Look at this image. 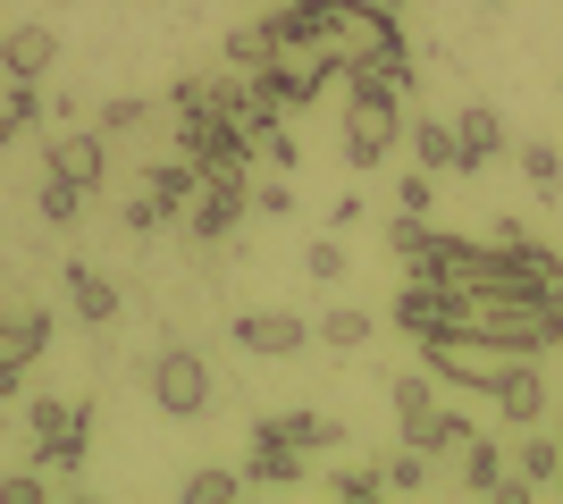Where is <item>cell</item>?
I'll list each match as a JSON object with an SVG mask.
<instances>
[{
  "label": "cell",
  "instance_id": "cell-24",
  "mask_svg": "<svg viewBox=\"0 0 563 504\" xmlns=\"http://www.w3.org/2000/svg\"><path fill=\"white\" fill-rule=\"evenodd\" d=\"M514 160H521V177L539 186V202H555V193H563V152L555 144H521Z\"/></svg>",
  "mask_w": 563,
  "mask_h": 504
},
{
  "label": "cell",
  "instance_id": "cell-27",
  "mask_svg": "<svg viewBox=\"0 0 563 504\" xmlns=\"http://www.w3.org/2000/svg\"><path fill=\"white\" fill-rule=\"evenodd\" d=\"M421 480H429V455H421V446H404V455L387 462V496H412Z\"/></svg>",
  "mask_w": 563,
  "mask_h": 504
},
{
  "label": "cell",
  "instance_id": "cell-12",
  "mask_svg": "<svg viewBox=\"0 0 563 504\" xmlns=\"http://www.w3.org/2000/svg\"><path fill=\"white\" fill-rule=\"evenodd\" d=\"M396 328L412 336V345L438 336V328H446V287H438V278H404V287H396Z\"/></svg>",
  "mask_w": 563,
  "mask_h": 504
},
{
  "label": "cell",
  "instance_id": "cell-19",
  "mask_svg": "<svg viewBox=\"0 0 563 504\" xmlns=\"http://www.w3.org/2000/svg\"><path fill=\"white\" fill-rule=\"evenodd\" d=\"M311 336H320V345H336V354H362V345L378 336V320H371V312H353V303H336V312L311 320Z\"/></svg>",
  "mask_w": 563,
  "mask_h": 504
},
{
  "label": "cell",
  "instance_id": "cell-37",
  "mask_svg": "<svg viewBox=\"0 0 563 504\" xmlns=\"http://www.w3.org/2000/svg\"><path fill=\"white\" fill-rule=\"evenodd\" d=\"M555 496H563V471H555Z\"/></svg>",
  "mask_w": 563,
  "mask_h": 504
},
{
  "label": "cell",
  "instance_id": "cell-18",
  "mask_svg": "<svg viewBox=\"0 0 563 504\" xmlns=\"http://www.w3.org/2000/svg\"><path fill=\"white\" fill-rule=\"evenodd\" d=\"M43 354H51V312H9L0 320V361H25V370H34Z\"/></svg>",
  "mask_w": 563,
  "mask_h": 504
},
{
  "label": "cell",
  "instance_id": "cell-36",
  "mask_svg": "<svg viewBox=\"0 0 563 504\" xmlns=\"http://www.w3.org/2000/svg\"><path fill=\"white\" fill-rule=\"evenodd\" d=\"M555 446H563V412H555Z\"/></svg>",
  "mask_w": 563,
  "mask_h": 504
},
{
  "label": "cell",
  "instance_id": "cell-10",
  "mask_svg": "<svg viewBox=\"0 0 563 504\" xmlns=\"http://www.w3.org/2000/svg\"><path fill=\"white\" fill-rule=\"evenodd\" d=\"M51 59H59V34H51V25H9V34H0V68L18 76V85L51 76Z\"/></svg>",
  "mask_w": 563,
  "mask_h": 504
},
{
  "label": "cell",
  "instance_id": "cell-11",
  "mask_svg": "<svg viewBox=\"0 0 563 504\" xmlns=\"http://www.w3.org/2000/svg\"><path fill=\"white\" fill-rule=\"evenodd\" d=\"M488 404L505 412L514 429H539V421H547V379H539V361H521L514 379H496V387H488Z\"/></svg>",
  "mask_w": 563,
  "mask_h": 504
},
{
  "label": "cell",
  "instance_id": "cell-26",
  "mask_svg": "<svg viewBox=\"0 0 563 504\" xmlns=\"http://www.w3.org/2000/svg\"><path fill=\"white\" fill-rule=\"evenodd\" d=\"M345 261H353V253H345V244H336V236L303 244V269H311V278H320V287H336V278H345Z\"/></svg>",
  "mask_w": 563,
  "mask_h": 504
},
{
  "label": "cell",
  "instance_id": "cell-21",
  "mask_svg": "<svg viewBox=\"0 0 563 504\" xmlns=\"http://www.w3.org/2000/svg\"><path fill=\"white\" fill-rule=\"evenodd\" d=\"M521 471H514V480H530V496H539V488H555V471H563V446H555V437H547V421H539V429H530V446H521Z\"/></svg>",
  "mask_w": 563,
  "mask_h": 504
},
{
  "label": "cell",
  "instance_id": "cell-30",
  "mask_svg": "<svg viewBox=\"0 0 563 504\" xmlns=\"http://www.w3.org/2000/svg\"><path fill=\"white\" fill-rule=\"evenodd\" d=\"M429 202H438V177H429V168H412V177L396 186V211H404V219H429Z\"/></svg>",
  "mask_w": 563,
  "mask_h": 504
},
{
  "label": "cell",
  "instance_id": "cell-34",
  "mask_svg": "<svg viewBox=\"0 0 563 504\" xmlns=\"http://www.w3.org/2000/svg\"><path fill=\"white\" fill-rule=\"evenodd\" d=\"M25 395V361H0V404H18Z\"/></svg>",
  "mask_w": 563,
  "mask_h": 504
},
{
  "label": "cell",
  "instance_id": "cell-22",
  "mask_svg": "<svg viewBox=\"0 0 563 504\" xmlns=\"http://www.w3.org/2000/svg\"><path fill=\"white\" fill-rule=\"evenodd\" d=\"M278 429L303 446V455H329V446H345V421H329V412H278Z\"/></svg>",
  "mask_w": 563,
  "mask_h": 504
},
{
  "label": "cell",
  "instance_id": "cell-29",
  "mask_svg": "<svg viewBox=\"0 0 563 504\" xmlns=\"http://www.w3.org/2000/svg\"><path fill=\"white\" fill-rule=\"evenodd\" d=\"M76 211H85V186H68V177H51V186H43V219H51V227H68Z\"/></svg>",
  "mask_w": 563,
  "mask_h": 504
},
{
  "label": "cell",
  "instance_id": "cell-9",
  "mask_svg": "<svg viewBox=\"0 0 563 504\" xmlns=\"http://www.w3.org/2000/svg\"><path fill=\"white\" fill-rule=\"evenodd\" d=\"M85 429H93V404H68V421L34 429V462L59 471V480H76V471H85Z\"/></svg>",
  "mask_w": 563,
  "mask_h": 504
},
{
  "label": "cell",
  "instance_id": "cell-32",
  "mask_svg": "<svg viewBox=\"0 0 563 504\" xmlns=\"http://www.w3.org/2000/svg\"><path fill=\"white\" fill-rule=\"evenodd\" d=\"M253 211L261 219H286V211H295V186H286V177H278V186H253Z\"/></svg>",
  "mask_w": 563,
  "mask_h": 504
},
{
  "label": "cell",
  "instance_id": "cell-35",
  "mask_svg": "<svg viewBox=\"0 0 563 504\" xmlns=\"http://www.w3.org/2000/svg\"><path fill=\"white\" fill-rule=\"evenodd\" d=\"M18 135H25V126H18V119H9V101H0V152L18 144Z\"/></svg>",
  "mask_w": 563,
  "mask_h": 504
},
{
  "label": "cell",
  "instance_id": "cell-23",
  "mask_svg": "<svg viewBox=\"0 0 563 504\" xmlns=\"http://www.w3.org/2000/svg\"><path fill=\"white\" fill-rule=\"evenodd\" d=\"M186 504H228L244 496V471H228V462H202V471H186V488H177Z\"/></svg>",
  "mask_w": 563,
  "mask_h": 504
},
{
  "label": "cell",
  "instance_id": "cell-31",
  "mask_svg": "<svg viewBox=\"0 0 563 504\" xmlns=\"http://www.w3.org/2000/svg\"><path fill=\"white\" fill-rule=\"evenodd\" d=\"M269 51H278V43H269V25H244V34L228 43V59H235V68H261Z\"/></svg>",
  "mask_w": 563,
  "mask_h": 504
},
{
  "label": "cell",
  "instance_id": "cell-1",
  "mask_svg": "<svg viewBox=\"0 0 563 504\" xmlns=\"http://www.w3.org/2000/svg\"><path fill=\"white\" fill-rule=\"evenodd\" d=\"M446 328L496 336L521 354L563 345V294H530V287H446Z\"/></svg>",
  "mask_w": 563,
  "mask_h": 504
},
{
  "label": "cell",
  "instance_id": "cell-17",
  "mask_svg": "<svg viewBox=\"0 0 563 504\" xmlns=\"http://www.w3.org/2000/svg\"><path fill=\"white\" fill-rule=\"evenodd\" d=\"M404 135H412V152H421V168H429V177H454V168H463L454 119H404Z\"/></svg>",
  "mask_w": 563,
  "mask_h": 504
},
{
  "label": "cell",
  "instance_id": "cell-33",
  "mask_svg": "<svg viewBox=\"0 0 563 504\" xmlns=\"http://www.w3.org/2000/svg\"><path fill=\"white\" fill-rule=\"evenodd\" d=\"M43 496V471H9V480H0V504H34Z\"/></svg>",
  "mask_w": 563,
  "mask_h": 504
},
{
  "label": "cell",
  "instance_id": "cell-7",
  "mask_svg": "<svg viewBox=\"0 0 563 504\" xmlns=\"http://www.w3.org/2000/svg\"><path fill=\"white\" fill-rule=\"evenodd\" d=\"M43 160H51V177H68V186H85V193L110 177V144H101V126H59V135L43 144Z\"/></svg>",
  "mask_w": 563,
  "mask_h": 504
},
{
  "label": "cell",
  "instance_id": "cell-28",
  "mask_svg": "<svg viewBox=\"0 0 563 504\" xmlns=\"http://www.w3.org/2000/svg\"><path fill=\"white\" fill-rule=\"evenodd\" d=\"M336 496H353V504H362V496H387V471H371V462H345V471H336Z\"/></svg>",
  "mask_w": 563,
  "mask_h": 504
},
{
  "label": "cell",
  "instance_id": "cell-2",
  "mask_svg": "<svg viewBox=\"0 0 563 504\" xmlns=\"http://www.w3.org/2000/svg\"><path fill=\"white\" fill-rule=\"evenodd\" d=\"M396 144H404V93L378 68H345V126H336L345 168H378Z\"/></svg>",
  "mask_w": 563,
  "mask_h": 504
},
{
  "label": "cell",
  "instance_id": "cell-5",
  "mask_svg": "<svg viewBox=\"0 0 563 504\" xmlns=\"http://www.w3.org/2000/svg\"><path fill=\"white\" fill-rule=\"evenodd\" d=\"M244 211H253V177H202V193L186 202V227H194V244H219V236H235Z\"/></svg>",
  "mask_w": 563,
  "mask_h": 504
},
{
  "label": "cell",
  "instance_id": "cell-16",
  "mask_svg": "<svg viewBox=\"0 0 563 504\" xmlns=\"http://www.w3.org/2000/svg\"><path fill=\"white\" fill-rule=\"evenodd\" d=\"M68 312L85 320V328H110V320H118V287L101 278V269L68 261Z\"/></svg>",
  "mask_w": 563,
  "mask_h": 504
},
{
  "label": "cell",
  "instance_id": "cell-14",
  "mask_svg": "<svg viewBox=\"0 0 563 504\" xmlns=\"http://www.w3.org/2000/svg\"><path fill=\"white\" fill-rule=\"evenodd\" d=\"M194 193H202V168H194L186 152H177V160H161L152 177H143V202H152L161 219H177V211L194 202Z\"/></svg>",
  "mask_w": 563,
  "mask_h": 504
},
{
  "label": "cell",
  "instance_id": "cell-15",
  "mask_svg": "<svg viewBox=\"0 0 563 504\" xmlns=\"http://www.w3.org/2000/svg\"><path fill=\"white\" fill-rule=\"evenodd\" d=\"M454 144H463V168H488L505 152V119L488 101H471V110H454Z\"/></svg>",
  "mask_w": 563,
  "mask_h": 504
},
{
  "label": "cell",
  "instance_id": "cell-4",
  "mask_svg": "<svg viewBox=\"0 0 563 504\" xmlns=\"http://www.w3.org/2000/svg\"><path fill=\"white\" fill-rule=\"evenodd\" d=\"M211 395H219V379L194 345H161V354H152V404H161L168 421H202Z\"/></svg>",
  "mask_w": 563,
  "mask_h": 504
},
{
  "label": "cell",
  "instance_id": "cell-25",
  "mask_svg": "<svg viewBox=\"0 0 563 504\" xmlns=\"http://www.w3.org/2000/svg\"><path fill=\"white\" fill-rule=\"evenodd\" d=\"M143 119H152V101H143V93H118V101H101V144H118V135H135V126Z\"/></svg>",
  "mask_w": 563,
  "mask_h": 504
},
{
  "label": "cell",
  "instance_id": "cell-13",
  "mask_svg": "<svg viewBox=\"0 0 563 504\" xmlns=\"http://www.w3.org/2000/svg\"><path fill=\"white\" fill-rule=\"evenodd\" d=\"M387 404H396L404 446H412V437H421L429 421H438V379H429V370H396V379H387Z\"/></svg>",
  "mask_w": 563,
  "mask_h": 504
},
{
  "label": "cell",
  "instance_id": "cell-20",
  "mask_svg": "<svg viewBox=\"0 0 563 504\" xmlns=\"http://www.w3.org/2000/svg\"><path fill=\"white\" fill-rule=\"evenodd\" d=\"M463 488L471 496H496V488H505V446H496V437H471L463 446Z\"/></svg>",
  "mask_w": 563,
  "mask_h": 504
},
{
  "label": "cell",
  "instance_id": "cell-6",
  "mask_svg": "<svg viewBox=\"0 0 563 504\" xmlns=\"http://www.w3.org/2000/svg\"><path fill=\"white\" fill-rule=\"evenodd\" d=\"M303 480V455H295V437L278 421H261L253 429V455H244V496H269V488H295Z\"/></svg>",
  "mask_w": 563,
  "mask_h": 504
},
{
  "label": "cell",
  "instance_id": "cell-8",
  "mask_svg": "<svg viewBox=\"0 0 563 504\" xmlns=\"http://www.w3.org/2000/svg\"><path fill=\"white\" fill-rule=\"evenodd\" d=\"M235 345H244V354L286 361V354H303V345H311V320L303 312H278V303H269V312H235Z\"/></svg>",
  "mask_w": 563,
  "mask_h": 504
},
{
  "label": "cell",
  "instance_id": "cell-3",
  "mask_svg": "<svg viewBox=\"0 0 563 504\" xmlns=\"http://www.w3.org/2000/svg\"><path fill=\"white\" fill-rule=\"evenodd\" d=\"M521 361H539V354H521V345H496V336H471V328H438L421 336V370L438 387H479L488 395L496 379H514Z\"/></svg>",
  "mask_w": 563,
  "mask_h": 504
}]
</instances>
